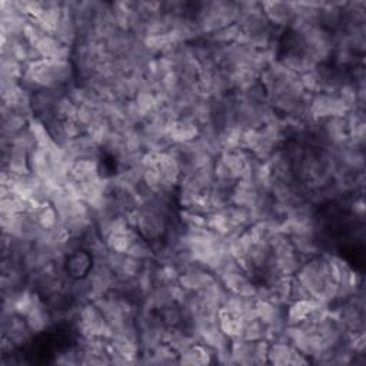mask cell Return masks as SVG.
<instances>
[{"mask_svg": "<svg viewBox=\"0 0 366 366\" xmlns=\"http://www.w3.org/2000/svg\"><path fill=\"white\" fill-rule=\"evenodd\" d=\"M295 276L310 299L327 306L335 303L337 297V282L330 253L306 259Z\"/></svg>", "mask_w": 366, "mask_h": 366, "instance_id": "1", "label": "cell"}, {"mask_svg": "<svg viewBox=\"0 0 366 366\" xmlns=\"http://www.w3.org/2000/svg\"><path fill=\"white\" fill-rule=\"evenodd\" d=\"M76 83V70L70 60L40 59L27 63L20 84L31 93L40 89H66Z\"/></svg>", "mask_w": 366, "mask_h": 366, "instance_id": "2", "label": "cell"}, {"mask_svg": "<svg viewBox=\"0 0 366 366\" xmlns=\"http://www.w3.org/2000/svg\"><path fill=\"white\" fill-rule=\"evenodd\" d=\"M237 17V1H197L194 9V21L203 37L234 24Z\"/></svg>", "mask_w": 366, "mask_h": 366, "instance_id": "3", "label": "cell"}, {"mask_svg": "<svg viewBox=\"0 0 366 366\" xmlns=\"http://www.w3.org/2000/svg\"><path fill=\"white\" fill-rule=\"evenodd\" d=\"M352 110L350 104L339 93H315L309 99V113L312 120H320L327 117H343Z\"/></svg>", "mask_w": 366, "mask_h": 366, "instance_id": "4", "label": "cell"}, {"mask_svg": "<svg viewBox=\"0 0 366 366\" xmlns=\"http://www.w3.org/2000/svg\"><path fill=\"white\" fill-rule=\"evenodd\" d=\"M267 346L266 340H247L232 339L230 355L234 365H263L267 363Z\"/></svg>", "mask_w": 366, "mask_h": 366, "instance_id": "5", "label": "cell"}, {"mask_svg": "<svg viewBox=\"0 0 366 366\" xmlns=\"http://www.w3.org/2000/svg\"><path fill=\"white\" fill-rule=\"evenodd\" d=\"M243 157L242 149L232 152H222L213 160L214 180L236 184L242 179Z\"/></svg>", "mask_w": 366, "mask_h": 366, "instance_id": "6", "label": "cell"}, {"mask_svg": "<svg viewBox=\"0 0 366 366\" xmlns=\"http://www.w3.org/2000/svg\"><path fill=\"white\" fill-rule=\"evenodd\" d=\"M262 9L270 24L279 30H287L295 23L296 1H262Z\"/></svg>", "mask_w": 366, "mask_h": 366, "instance_id": "7", "label": "cell"}, {"mask_svg": "<svg viewBox=\"0 0 366 366\" xmlns=\"http://www.w3.org/2000/svg\"><path fill=\"white\" fill-rule=\"evenodd\" d=\"M267 363L269 365H307L310 360L302 355L289 340H273L267 346Z\"/></svg>", "mask_w": 366, "mask_h": 366, "instance_id": "8", "label": "cell"}, {"mask_svg": "<svg viewBox=\"0 0 366 366\" xmlns=\"http://www.w3.org/2000/svg\"><path fill=\"white\" fill-rule=\"evenodd\" d=\"M214 279L216 276L207 267L194 262L190 267L179 274L177 283L186 292H199L209 286Z\"/></svg>", "mask_w": 366, "mask_h": 366, "instance_id": "9", "label": "cell"}, {"mask_svg": "<svg viewBox=\"0 0 366 366\" xmlns=\"http://www.w3.org/2000/svg\"><path fill=\"white\" fill-rule=\"evenodd\" d=\"M94 263L93 256L83 247H79L73 252H70L63 262V267L66 270V273L71 277V279H80V277H86L87 273L90 272L92 266Z\"/></svg>", "mask_w": 366, "mask_h": 366, "instance_id": "10", "label": "cell"}, {"mask_svg": "<svg viewBox=\"0 0 366 366\" xmlns=\"http://www.w3.org/2000/svg\"><path fill=\"white\" fill-rule=\"evenodd\" d=\"M200 133V127L189 117L183 116L176 119L167 127V136L172 144H180L194 140Z\"/></svg>", "mask_w": 366, "mask_h": 366, "instance_id": "11", "label": "cell"}, {"mask_svg": "<svg viewBox=\"0 0 366 366\" xmlns=\"http://www.w3.org/2000/svg\"><path fill=\"white\" fill-rule=\"evenodd\" d=\"M216 350L203 343H194L179 355V365H209L216 362Z\"/></svg>", "mask_w": 366, "mask_h": 366, "instance_id": "12", "label": "cell"}, {"mask_svg": "<svg viewBox=\"0 0 366 366\" xmlns=\"http://www.w3.org/2000/svg\"><path fill=\"white\" fill-rule=\"evenodd\" d=\"M254 306H256V299L253 296L227 293L220 309L229 310L242 317H249L254 315Z\"/></svg>", "mask_w": 366, "mask_h": 366, "instance_id": "13", "label": "cell"}, {"mask_svg": "<svg viewBox=\"0 0 366 366\" xmlns=\"http://www.w3.org/2000/svg\"><path fill=\"white\" fill-rule=\"evenodd\" d=\"M54 37L57 40H60L64 46L67 47H73L76 44V41L79 40V29L77 24L74 21V19L63 10V16L60 19V21L57 23L54 31H53Z\"/></svg>", "mask_w": 366, "mask_h": 366, "instance_id": "14", "label": "cell"}, {"mask_svg": "<svg viewBox=\"0 0 366 366\" xmlns=\"http://www.w3.org/2000/svg\"><path fill=\"white\" fill-rule=\"evenodd\" d=\"M164 342L173 350H176L179 355L183 353L184 350H187L190 346H193L196 343L193 335L184 327H170V329H167L166 335H164Z\"/></svg>", "mask_w": 366, "mask_h": 366, "instance_id": "15", "label": "cell"}, {"mask_svg": "<svg viewBox=\"0 0 366 366\" xmlns=\"http://www.w3.org/2000/svg\"><path fill=\"white\" fill-rule=\"evenodd\" d=\"M217 319H219V325L222 327V330L230 337V339H237L242 335L243 330V325H244V319L236 313H232L229 310L220 309L217 313Z\"/></svg>", "mask_w": 366, "mask_h": 366, "instance_id": "16", "label": "cell"}, {"mask_svg": "<svg viewBox=\"0 0 366 366\" xmlns=\"http://www.w3.org/2000/svg\"><path fill=\"white\" fill-rule=\"evenodd\" d=\"M29 130L31 132V134L34 136L36 139V143L37 146L40 147H49L51 144H54L50 133H49V129L47 126L39 120L37 117H31L30 122H29Z\"/></svg>", "mask_w": 366, "mask_h": 366, "instance_id": "17", "label": "cell"}]
</instances>
